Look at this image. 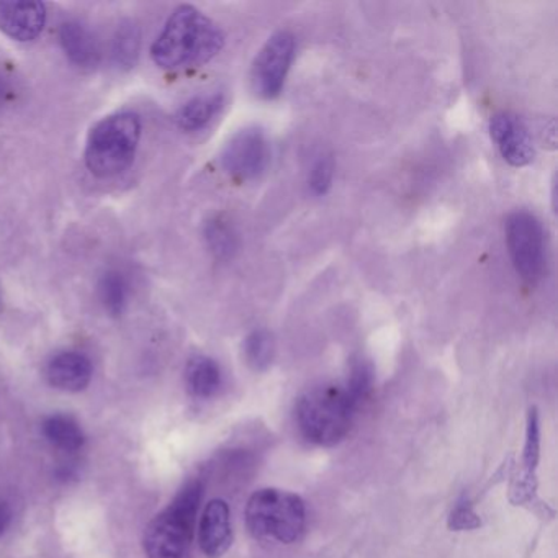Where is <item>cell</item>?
<instances>
[{"label": "cell", "instance_id": "obj_1", "mask_svg": "<svg viewBox=\"0 0 558 558\" xmlns=\"http://www.w3.org/2000/svg\"><path fill=\"white\" fill-rule=\"evenodd\" d=\"M223 45V32L211 19L194 5H181L153 44L151 58L161 70H187L214 60Z\"/></svg>", "mask_w": 558, "mask_h": 558}, {"label": "cell", "instance_id": "obj_2", "mask_svg": "<svg viewBox=\"0 0 558 558\" xmlns=\"http://www.w3.org/2000/svg\"><path fill=\"white\" fill-rule=\"evenodd\" d=\"M362 404L364 400L345 381L318 385L296 401V426L308 442L336 446L348 436Z\"/></svg>", "mask_w": 558, "mask_h": 558}, {"label": "cell", "instance_id": "obj_3", "mask_svg": "<svg viewBox=\"0 0 558 558\" xmlns=\"http://www.w3.org/2000/svg\"><path fill=\"white\" fill-rule=\"evenodd\" d=\"M142 140V120L136 113L122 112L100 120L87 138L84 161L97 178L122 174L135 161Z\"/></svg>", "mask_w": 558, "mask_h": 558}, {"label": "cell", "instance_id": "obj_4", "mask_svg": "<svg viewBox=\"0 0 558 558\" xmlns=\"http://www.w3.org/2000/svg\"><path fill=\"white\" fill-rule=\"evenodd\" d=\"M202 499V483L191 482L174 501L159 512L143 535L148 558H184L194 535L195 519Z\"/></svg>", "mask_w": 558, "mask_h": 558}, {"label": "cell", "instance_id": "obj_5", "mask_svg": "<svg viewBox=\"0 0 558 558\" xmlns=\"http://www.w3.org/2000/svg\"><path fill=\"white\" fill-rule=\"evenodd\" d=\"M246 524L260 541L293 544L305 531V501L286 489H257L247 501Z\"/></svg>", "mask_w": 558, "mask_h": 558}, {"label": "cell", "instance_id": "obj_6", "mask_svg": "<svg viewBox=\"0 0 558 558\" xmlns=\"http://www.w3.org/2000/svg\"><path fill=\"white\" fill-rule=\"evenodd\" d=\"M506 244L518 276L527 283L541 280L545 270L544 230L541 221L525 210L509 215L506 220Z\"/></svg>", "mask_w": 558, "mask_h": 558}, {"label": "cell", "instance_id": "obj_7", "mask_svg": "<svg viewBox=\"0 0 558 558\" xmlns=\"http://www.w3.org/2000/svg\"><path fill=\"white\" fill-rule=\"evenodd\" d=\"M295 57V38L289 32H277L257 53L251 71L254 93L263 99H276L282 93Z\"/></svg>", "mask_w": 558, "mask_h": 558}, {"label": "cell", "instance_id": "obj_8", "mask_svg": "<svg viewBox=\"0 0 558 558\" xmlns=\"http://www.w3.org/2000/svg\"><path fill=\"white\" fill-rule=\"evenodd\" d=\"M225 172L240 181L259 178L270 161V145L266 133L257 126L238 132L220 156Z\"/></svg>", "mask_w": 558, "mask_h": 558}, {"label": "cell", "instance_id": "obj_9", "mask_svg": "<svg viewBox=\"0 0 558 558\" xmlns=\"http://www.w3.org/2000/svg\"><path fill=\"white\" fill-rule=\"evenodd\" d=\"M541 459V427L535 408L529 411L527 429H525V444L522 450L518 473L511 485V501L518 506H527L535 509L537 498V465ZM547 509V508H545Z\"/></svg>", "mask_w": 558, "mask_h": 558}, {"label": "cell", "instance_id": "obj_10", "mask_svg": "<svg viewBox=\"0 0 558 558\" xmlns=\"http://www.w3.org/2000/svg\"><path fill=\"white\" fill-rule=\"evenodd\" d=\"M489 133L505 161L514 168H524L534 159L531 133L514 113H496L489 122Z\"/></svg>", "mask_w": 558, "mask_h": 558}, {"label": "cell", "instance_id": "obj_11", "mask_svg": "<svg viewBox=\"0 0 558 558\" xmlns=\"http://www.w3.org/2000/svg\"><path fill=\"white\" fill-rule=\"evenodd\" d=\"M198 544L208 558H220L233 544L230 506L225 499H211L198 525Z\"/></svg>", "mask_w": 558, "mask_h": 558}, {"label": "cell", "instance_id": "obj_12", "mask_svg": "<svg viewBox=\"0 0 558 558\" xmlns=\"http://www.w3.org/2000/svg\"><path fill=\"white\" fill-rule=\"evenodd\" d=\"M47 25V8L41 2L0 0V32L12 40L34 41Z\"/></svg>", "mask_w": 558, "mask_h": 558}, {"label": "cell", "instance_id": "obj_13", "mask_svg": "<svg viewBox=\"0 0 558 558\" xmlns=\"http://www.w3.org/2000/svg\"><path fill=\"white\" fill-rule=\"evenodd\" d=\"M45 375H47L48 384L57 390L80 393V391L86 390L93 380V362L81 352H60L48 362Z\"/></svg>", "mask_w": 558, "mask_h": 558}, {"label": "cell", "instance_id": "obj_14", "mask_svg": "<svg viewBox=\"0 0 558 558\" xmlns=\"http://www.w3.org/2000/svg\"><path fill=\"white\" fill-rule=\"evenodd\" d=\"M60 44L71 63L76 64L81 70H94L99 66L102 58L99 41L96 35L81 22L70 21L61 25Z\"/></svg>", "mask_w": 558, "mask_h": 558}, {"label": "cell", "instance_id": "obj_15", "mask_svg": "<svg viewBox=\"0 0 558 558\" xmlns=\"http://www.w3.org/2000/svg\"><path fill=\"white\" fill-rule=\"evenodd\" d=\"M189 393L198 400L214 398L223 384L220 365L207 355H194L185 368Z\"/></svg>", "mask_w": 558, "mask_h": 558}, {"label": "cell", "instance_id": "obj_16", "mask_svg": "<svg viewBox=\"0 0 558 558\" xmlns=\"http://www.w3.org/2000/svg\"><path fill=\"white\" fill-rule=\"evenodd\" d=\"M223 94L198 96L185 102L175 113V123L184 132H198L205 129L223 107Z\"/></svg>", "mask_w": 558, "mask_h": 558}, {"label": "cell", "instance_id": "obj_17", "mask_svg": "<svg viewBox=\"0 0 558 558\" xmlns=\"http://www.w3.org/2000/svg\"><path fill=\"white\" fill-rule=\"evenodd\" d=\"M44 434L48 442L63 452L74 453L86 444L83 427L74 417L66 414H51L45 420Z\"/></svg>", "mask_w": 558, "mask_h": 558}, {"label": "cell", "instance_id": "obj_18", "mask_svg": "<svg viewBox=\"0 0 558 558\" xmlns=\"http://www.w3.org/2000/svg\"><path fill=\"white\" fill-rule=\"evenodd\" d=\"M142 51V28L132 19L120 22L112 41V60L119 70L130 71L136 66Z\"/></svg>", "mask_w": 558, "mask_h": 558}, {"label": "cell", "instance_id": "obj_19", "mask_svg": "<svg viewBox=\"0 0 558 558\" xmlns=\"http://www.w3.org/2000/svg\"><path fill=\"white\" fill-rule=\"evenodd\" d=\"M205 243L217 259L228 260L238 250V234L225 217H214L205 223Z\"/></svg>", "mask_w": 558, "mask_h": 558}, {"label": "cell", "instance_id": "obj_20", "mask_svg": "<svg viewBox=\"0 0 558 558\" xmlns=\"http://www.w3.org/2000/svg\"><path fill=\"white\" fill-rule=\"evenodd\" d=\"M244 357L253 371H267L276 357L274 336L267 329H254L244 341Z\"/></svg>", "mask_w": 558, "mask_h": 558}, {"label": "cell", "instance_id": "obj_21", "mask_svg": "<svg viewBox=\"0 0 558 558\" xmlns=\"http://www.w3.org/2000/svg\"><path fill=\"white\" fill-rule=\"evenodd\" d=\"M99 296L104 308L112 316H122L129 303V283L119 270L104 274L99 282Z\"/></svg>", "mask_w": 558, "mask_h": 558}, {"label": "cell", "instance_id": "obj_22", "mask_svg": "<svg viewBox=\"0 0 558 558\" xmlns=\"http://www.w3.org/2000/svg\"><path fill=\"white\" fill-rule=\"evenodd\" d=\"M335 178V159L328 153L316 156L310 169L308 185L315 195H326Z\"/></svg>", "mask_w": 558, "mask_h": 558}, {"label": "cell", "instance_id": "obj_23", "mask_svg": "<svg viewBox=\"0 0 558 558\" xmlns=\"http://www.w3.org/2000/svg\"><path fill=\"white\" fill-rule=\"evenodd\" d=\"M480 525H482V521H480L478 514L473 511L469 502L457 506L449 518V527L452 531H472V529L480 527Z\"/></svg>", "mask_w": 558, "mask_h": 558}, {"label": "cell", "instance_id": "obj_24", "mask_svg": "<svg viewBox=\"0 0 558 558\" xmlns=\"http://www.w3.org/2000/svg\"><path fill=\"white\" fill-rule=\"evenodd\" d=\"M12 518H14V512H12L11 505L4 499H0V535H4L11 527Z\"/></svg>", "mask_w": 558, "mask_h": 558}, {"label": "cell", "instance_id": "obj_25", "mask_svg": "<svg viewBox=\"0 0 558 558\" xmlns=\"http://www.w3.org/2000/svg\"><path fill=\"white\" fill-rule=\"evenodd\" d=\"M9 96V83L8 80H5L4 74H2V71H0V107L4 106L5 99H8Z\"/></svg>", "mask_w": 558, "mask_h": 558}]
</instances>
